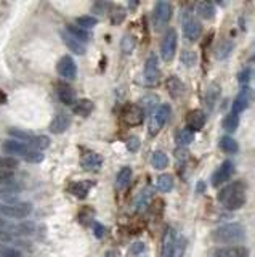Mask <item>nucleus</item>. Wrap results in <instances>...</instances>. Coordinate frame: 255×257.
Here are the masks:
<instances>
[{"label": "nucleus", "mask_w": 255, "mask_h": 257, "mask_svg": "<svg viewBox=\"0 0 255 257\" xmlns=\"http://www.w3.org/2000/svg\"><path fill=\"white\" fill-rule=\"evenodd\" d=\"M218 203L229 211L241 209L246 204V185L242 182H231L218 192Z\"/></svg>", "instance_id": "f257e3e1"}, {"label": "nucleus", "mask_w": 255, "mask_h": 257, "mask_svg": "<svg viewBox=\"0 0 255 257\" xmlns=\"http://www.w3.org/2000/svg\"><path fill=\"white\" fill-rule=\"evenodd\" d=\"M3 151L8 153L11 156H18V158H23L24 161H29V162H40L44 159V155L40 151L31 148L28 146L26 143L23 142H18V140L10 138L7 142H3Z\"/></svg>", "instance_id": "f03ea898"}, {"label": "nucleus", "mask_w": 255, "mask_h": 257, "mask_svg": "<svg viewBox=\"0 0 255 257\" xmlns=\"http://www.w3.org/2000/svg\"><path fill=\"white\" fill-rule=\"evenodd\" d=\"M246 231L241 224H225L222 227H218L212 233V240L220 244H228V243H239L244 240Z\"/></svg>", "instance_id": "7ed1b4c3"}, {"label": "nucleus", "mask_w": 255, "mask_h": 257, "mask_svg": "<svg viewBox=\"0 0 255 257\" xmlns=\"http://www.w3.org/2000/svg\"><path fill=\"white\" fill-rule=\"evenodd\" d=\"M170 114H172V108H170V105H167V103H164V105H159L154 113L151 114L149 118V126H148V132L151 137H154L159 133V130L167 124V121L170 119Z\"/></svg>", "instance_id": "20e7f679"}, {"label": "nucleus", "mask_w": 255, "mask_h": 257, "mask_svg": "<svg viewBox=\"0 0 255 257\" xmlns=\"http://www.w3.org/2000/svg\"><path fill=\"white\" fill-rule=\"evenodd\" d=\"M32 212V206L23 201H16L11 204H0V217L10 219H24Z\"/></svg>", "instance_id": "39448f33"}, {"label": "nucleus", "mask_w": 255, "mask_h": 257, "mask_svg": "<svg viewBox=\"0 0 255 257\" xmlns=\"http://www.w3.org/2000/svg\"><path fill=\"white\" fill-rule=\"evenodd\" d=\"M178 44V35L175 29H169L166 34H164L162 44H161V57L164 61H172L175 57V50H177Z\"/></svg>", "instance_id": "423d86ee"}, {"label": "nucleus", "mask_w": 255, "mask_h": 257, "mask_svg": "<svg viewBox=\"0 0 255 257\" xmlns=\"http://www.w3.org/2000/svg\"><path fill=\"white\" fill-rule=\"evenodd\" d=\"M170 18H172V5L166 2V0L157 2L154 5V11H153V21H154L156 29H161L166 26L170 21Z\"/></svg>", "instance_id": "0eeeda50"}, {"label": "nucleus", "mask_w": 255, "mask_h": 257, "mask_svg": "<svg viewBox=\"0 0 255 257\" xmlns=\"http://www.w3.org/2000/svg\"><path fill=\"white\" fill-rule=\"evenodd\" d=\"M178 235L172 227L166 228V233L162 236V248H161V257H173L175 249L178 244Z\"/></svg>", "instance_id": "6e6552de"}, {"label": "nucleus", "mask_w": 255, "mask_h": 257, "mask_svg": "<svg viewBox=\"0 0 255 257\" xmlns=\"http://www.w3.org/2000/svg\"><path fill=\"white\" fill-rule=\"evenodd\" d=\"M161 71H159V60L154 53H151L146 63H144V82L148 85H154L159 81Z\"/></svg>", "instance_id": "1a4fd4ad"}, {"label": "nucleus", "mask_w": 255, "mask_h": 257, "mask_svg": "<svg viewBox=\"0 0 255 257\" xmlns=\"http://www.w3.org/2000/svg\"><path fill=\"white\" fill-rule=\"evenodd\" d=\"M234 172V164L231 161H225L222 162L218 169L212 175V187H222L223 183H227L229 179H231V175Z\"/></svg>", "instance_id": "9d476101"}, {"label": "nucleus", "mask_w": 255, "mask_h": 257, "mask_svg": "<svg viewBox=\"0 0 255 257\" xmlns=\"http://www.w3.org/2000/svg\"><path fill=\"white\" fill-rule=\"evenodd\" d=\"M122 119L127 126H140L144 119V111L142 106L138 105H127L124 113H122Z\"/></svg>", "instance_id": "9b49d317"}, {"label": "nucleus", "mask_w": 255, "mask_h": 257, "mask_svg": "<svg viewBox=\"0 0 255 257\" xmlns=\"http://www.w3.org/2000/svg\"><path fill=\"white\" fill-rule=\"evenodd\" d=\"M58 69V74L68 79V81H72L76 76H77V66H76V61L72 60L71 57H63L59 60V63L57 66Z\"/></svg>", "instance_id": "f8f14e48"}, {"label": "nucleus", "mask_w": 255, "mask_h": 257, "mask_svg": "<svg viewBox=\"0 0 255 257\" xmlns=\"http://www.w3.org/2000/svg\"><path fill=\"white\" fill-rule=\"evenodd\" d=\"M214 257H249V249L246 246H222L214 251Z\"/></svg>", "instance_id": "ddd939ff"}, {"label": "nucleus", "mask_w": 255, "mask_h": 257, "mask_svg": "<svg viewBox=\"0 0 255 257\" xmlns=\"http://www.w3.org/2000/svg\"><path fill=\"white\" fill-rule=\"evenodd\" d=\"M201 23L198 20H194V18H188L183 23V35L186 40L190 42H196L199 39V35H201Z\"/></svg>", "instance_id": "4468645a"}, {"label": "nucleus", "mask_w": 255, "mask_h": 257, "mask_svg": "<svg viewBox=\"0 0 255 257\" xmlns=\"http://www.w3.org/2000/svg\"><path fill=\"white\" fill-rule=\"evenodd\" d=\"M205 121H207V118H205V114L201 111V109H193V111L188 113L186 116V124H188V128L190 130H201V128L205 126Z\"/></svg>", "instance_id": "2eb2a0df"}, {"label": "nucleus", "mask_w": 255, "mask_h": 257, "mask_svg": "<svg viewBox=\"0 0 255 257\" xmlns=\"http://www.w3.org/2000/svg\"><path fill=\"white\" fill-rule=\"evenodd\" d=\"M252 101V90L249 87H242L241 94L236 96V100L233 101V113L239 114L249 106V103Z\"/></svg>", "instance_id": "dca6fc26"}, {"label": "nucleus", "mask_w": 255, "mask_h": 257, "mask_svg": "<svg viewBox=\"0 0 255 257\" xmlns=\"http://www.w3.org/2000/svg\"><path fill=\"white\" fill-rule=\"evenodd\" d=\"M57 94H58V98L61 100L64 105L72 106L77 101L76 100V92H74V89H72L71 85L64 84V82L57 84Z\"/></svg>", "instance_id": "f3484780"}, {"label": "nucleus", "mask_w": 255, "mask_h": 257, "mask_svg": "<svg viewBox=\"0 0 255 257\" xmlns=\"http://www.w3.org/2000/svg\"><path fill=\"white\" fill-rule=\"evenodd\" d=\"M103 164V158L100 155H96V153H85L82 156V167L85 170H90V172H93V170H98Z\"/></svg>", "instance_id": "a211bd4d"}, {"label": "nucleus", "mask_w": 255, "mask_h": 257, "mask_svg": "<svg viewBox=\"0 0 255 257\" xmlns=\"http://www.w3.org/2000/svg\"><path fill=\"white\" fill-rule=\"evenodd\" d=\"M71 124V121L68 118V114H64V113H59L55 116V119L52 121V124H50V132L52 133H63L68 130V127Z\"/></svg>", "instance_id": "6ab92c4d"}, {"label": "nucleus", "mask_w": 255, "mask_h": 257, "mask_svg": "<svg viewBox=\"0 0 255 257\" xmlns=\"http://www.w3.org/2000/svg\"><path fill=\"white\" fill-rule=\"evenodd\" d=\"M166 87L169 90L170 96H173V98H178L185 94V84L180 81L177 76H170L166 82Z\"/></svg>", "instance_id": "aec40b11"}, {"label": "nucleus", "mask_w": 255, "mask_h": 257, "mask_svg": "<svg viewBox=\"0 0 255 257\" xmlns=\"http://www.w3.org/2000/svg\"><path fill=\"white\" fill-rule=\"evenodd\" d=\"M61 37H63V42L66 44V47H68L72 53H76V55H84L85 53V45L82 44L81 40H77L76 37H72L68 31L61 32Z\"/></svg>", "instance_id": "412c9836"}, {"label": "nucleus", "mask_w": 255, "mask_h": 257, "mask_svg": "<svg viewBox=\"0 0 255 257\" xmlns=\"http://www.w3.org/2000/svg\"><path fill=\"white\" fill-rule=\"evenodd\" d=\"M72 111L79 116H84V118H87V116L93 111V103L90 101L88 98H82V100H77L74 105H72Z\"/></svg>", "instance_id": "4be33fe9"}, {"label": "nucleus", "mask_w": 255, "mask_h": 257, "mask_svg": "<svg viewBox=\"0 0 255 257\" xmlns=\"http://www.w3.org/2000/svg\"><path fill=\"white\" fill-rule=\"evenodd\" d=\"M196 11H198L199 16L204 18V20H212V18L215 16V7H214V3L209 2V0H202V2H199L198 7H196Z\"/></svg>", "instance_id": "5701e85b"}, {"label": "nucleus", "mask_w": 255, "mask_h": 257, "mask_svg": "<svg viewBox=\"0 0 255 257\" xmlns=\"http://www.w3.org/2000/svg\"><path fill=\"white\" fill-rule=\"evenodd\" d=\"M92 187H93V182H76L71 185V193L74 194V196L84 199L88 194Z\"/></svg>", "instance_id": "b1692460"}, {"label": "nucleus", "mask_w": 255, "mask_h": 257, "mask_svg": "<svg viewBox=\"0 0 255 257\" xmlns=\"http://www.w3.org/2000/svg\"><path fill=\"white\" fill-rule=\"evenodd\" d=\"M175 140H177L178 146L183 148V146H188L194 140V132L190 130L188 127L186 128H180V130L175 133Z\"/></svg>", "instance_id": "393cba45"}, {"label": "nucleus", "mask_w": 255, "mask_h": 257, "mask_svg": "<svg viewBox=\"0 0 255 257\" xmlns=\"http://www.w3.org/2000/svg\"><path fill=\"white\" fill-rule=\"evenodd\" d=\"M130 180H132V169L129 166H125L119 170V174L116 177V187L119 190H124L130 183Z\"/></svg>", "instance_id": "a878e982"}, {"label": "nucleus", "mask_w": 255, "mask_h": 257, "mask_svg": "<svg viewBox=\"0 0 255 257\" xmlns=\"http://www.w3.org/2000/svg\"><path fill=\"white\" fill-rule=\"evenodd\" d=\"M233 42L231 40H222L220 44H218L217 47H215V57H217V60H225L228 57L229 53H231V50H233Z\"/></svg>", "instance_id": "bb28decb"}, {"label": "nucleus", "mask_w": 255, "mask_h": 257, "mask_svg": "<svg viewBox=\"0 0 255 257\" xmlns=\"http://www.w3.org/2000/svg\"><path fill=\"white\" fill-rule=\"evenodd\" d=\"M66 31L72 35V37H76L77 40H81L82 44L84 42H88L90 40V34H88V31H85L82 28H79L77 24H69L68 28H66Z\"/></svg>", "instance_id": "cd10ccee"}, {"label": "nucleus", "mask_w": 255, "mask_h": 257, "mask_svg": "<svg viewBox=\"0 0 255 257\" xmlns=\"http://www.w3.org/2000/svg\"><path fill=\"white\" fill-rule=\"evenodd\" d=\"M156 187H157V190H159V192H162V193L170 192V190L173 188V177L169 175V174L159 175V177H157Z\"/></svg>", "instance_id": "c85d7f7f"}, {"label": "nucleus", "mask_w": 255, "mask_h": 257, "mask_svg": "<svg viewBox=\"0 0 255 257\" xmlns=\"http://www.w3.org/2000/svg\"><path fill=\"white\" fill-rule=\"evenodd\" d=\"M151 162H153L154 169H166L169 166V156L164 151H154L153 158H151Z\"/></svg>", "instance_id": "c756f323"}, {"label": "nucleus", "mask_w": 255, "mask_h": 257, "mask_svg": "<svg viewBox=\"0 0 255 257\" xmlns=\"http://www.w3.org/2000/svg\"><path fill=\"white\" fill-rule=\"evenodd\" d=\"M34 230H35V225L32 222H24V224H20V225H16V227H13L11 230H8L11 235H31L34 233Z\"/></svg>", "instance_id": "7c9ffc66"}, {"label": "nucleus", "mask_w": 255, "mask_h": 257, "mask_svg": "<svg viewBox=\"0 0 255 257\" xmlns=\"http://www.w3.org/2000/svg\"><path fill=\"white\" fill-rule=\"evenodd\" d=\"M220 148L225 151V153H238L239 150V145L238 142L233 138V137H222L220 138Z\"/></svg>", "instance_id": "2f4dec72"}, {"label": "nucleus", "mask_w": 255, "mask_h": 257, "mask_svg": "<svg viewBox=\"0 0 255 257\" xmlns=\"http://www.w3.org/2000/svg\"><path fill=\"white\" fill-rule=\"evenodd\" d=\"M238 126H239V116L236 114V113H229V114H227V118H225V121H223V128L227 132H234L236 128H238Z\"/></svg>", "instance_id": "473e14b6"}, {"label": "nucleus", "mask_w": 255, "mask_h": 257, "mask_svg": "<svg viewBox=\"0 0 255 257\" xmlns=\"http://www.w3.org/2000/svg\"><path fill=\"white\" fill-rule=\"evenodd\" d=\"M16 167H18V161H15V159H11V158H2L0 156V172L13 174Z\"/></svg>", "instance_id": "72a5a7b5"}, {"label": "nucleus", "mask_w": 255, "mask_h": 257, "mask_svg": "<svg viewBox=\"0 0 255 257\" xmlns=\"http://www.w3.org/2000/svg\"><path fill=\"white\" fill-rule=\"evenodd\" d=\"M29 145H31V148L42 151V150H45L50 146V140H48V137H45V135H34L31 142H29Z\"/></svg>", "instance_id": "f704fd0d"}, {"label": "nucleus", "mask_w": 255, "mask_h": 257, "mask_svg": "<svg viewBox=\"0 0 255 257\" xmlns=\"http://www.w3.org/2000/svg\"><path fill=\"white\" fill-rule=\"evenodd\" d=\"M10 135L13 137V140H18V142H23V143H29L32 140V133H29L26 130H20V128H10Z\"/></svg>", "instance_id": "c9c22d12"}, {"label": "nucleus", "mask_w": 255, "mask_h": 257, "mask_svg": "<svg viewBox=\"0 0 255 257\" xmlns=\"http://www.w3.org/2000/svg\"><path fill=\"white\" fill-rule=\"evenodd\" d=\"M218 95H220V87H218L217 84L215 85H210L209 90H207V94H205V103H207L209 108H214L215 101L218 98Z\"/></svg>", "instance_id": "e433bc0d"}, {"label": "nucleus", "mask_w": 255, "mask_h": 257, "mask_svg": "<svg viewBox=\"0 0 255 257\" xmlns=\"http://www.w3.org/2000/svg\"><path fill=\"white\" fill-rule=\"evenodd\" d=\"M142 101H143V106H144L143 111L153 114L154 113V108L157 106V101H159V98H157V95H146Z\"/></svg>", "instance_id": "4c0bfd02"}, {"label": "nucleus", "mask_w": 255, "mask_h": 257, "mask_svg": "<svg viewBox=\"0 0 255 257\" xmlns=\"http://www.w3.org/2000/svg\"><path fill=\"white\" fill-rule=\"evenodd\" d=\"M76 24L79 28H82V29H92L96 26V18L93 16H79L77 20H76Z\"/></svg>", "instance_id": "58836bf2"}, {"label": "nucleus", "mask_w": 255, "mask_h": 257, "mask_svg": "<svg viewBox=\"0 0 255 257\" xmlns=\"http://www.w3.org/2000/svg\"><path fill=\"white\" fill-rule=\"evenodd\" d=\"M181 63L191 68V66H194L198 63V55L194 53L193 50H185L183 53H181Z\"/></svg>", "instance_id": "ea45409f"}, {"label": "nucleus", "mask_w": 255, "mask_h": 257, "mask_svg": "<svg viewBox=\"0 0 255 257\" xmlns=\"http://www.w3.org/2000/svg\"><path fill=\"white\" fill-rule=\"evenodd\" d=\"M135 45H137V39L133 37V35L127 34L125 37L122 39V50H124V53H132L133 48H135Z\"/></svg>", "instance_id": "a19ab883"}, {"label": "nucleus", "mask_w": 255, "mask_h": 257, "mask_svg": "<svg viewBox=\"0 0 255 257\" xmlns=\"http://www.w3.org/2000/svg\"><path fill=\"white\" fill-rule=\"evenodd\" d=\"M124 18H125V11L122 8H116L111 13V23L113 24H119L120 21H124Z\"/></svg>", "instance_id": "79ce46f5"}, {"label": "nucleus", "mask_w": 255, "mask_h": 257, "mask_svg": "<svg viewBox=\"0 0 255 257\" xmlns=\"http://www.w3.org/2000/svg\"><path fill=\"white\" fill-rule=\"evenodd\" d=\"M185 248H186L185 238H178V244H177V249H175V253H173V257H183Z\"/></svg>", "instance_id": "37998d69"}, {"label": "nucleus", "mask_w": 255, "mask_h": 257, "mask_svg": "<svg viewBox=\"0 0 255 257\" xmlns=\"http://www.w3.org/2000/svg\"><path fill=\"white\" fill-rule=\"evenodd\" d=\"M0 257H21V253L13 248H5L0 249Z\"/></svg>", "instance_id": "c03bdc74"}, {"label": "nucleus", "mask_w": 255, "mask_h": 257, "mask_svg": "<svg viewBox=\"0 0 255 257\" xmlns=\"http://www.w3.org/2000/svg\"><path fill=\"white\" fill-rule=\"evenodd\" d=\"M138 148H140L138 137H130L129 140H127V150H129V151L135 153V151H138Z\"/></svg>", "instance_id": "a18cd8bd"}, {"label": "nucleus", "mask_w": 255, "mask_h": 257, "mask_svg": "<svg viewBox=\"0 0 255 257\" xmlns=\"http://www.w3.org/2000/svg\"><path fill=\"white\" fill-rule=\"evenodd\" d=\"M109 7V3L108 2H96L93 5V11L95 13H98V15H103L106 11V8Z\"/></svg>", "instance_id": "49530a36"}, {"label": "nucleus", "mask_w": 255, "mask_h": 257, "mask_svg": "<svg viewBox=\"0 0 255 257\" xmlns=\"http://www.w3.org/2000/svg\"><path fill=\"white\" fill-rule=\"evenodd\" d=\"M251 74H252V71L251 69H244L242 72H239V76H238V81L241 84H246L249 79H251Z\"/></svg>", "instance_id": "de8ad7c7"}, {"label": "nucleus", "mask_w": 255, "mask_h": 257, "mask_svg": "<svg viewBox=\"0 0 255 257\" xmlns=\"http://www.w3.org/2000/svg\"><path fill=\"white\" fill-rule=\"evenodd\" d=\"M93 233L96 238H103V235H105V227H103L101 224H93Z\"/></svg>", "instance_id": "09e8293b"}, {"label": "nucleus", "mask_w": 255, "mask_h": 257, "mask_svg": "<svg viewBox=\"0 0 255 257\" xmlns=\"http://www.w3.org/2000/svg\"><path fill=\"white\" fill-rule=\"evenodd\" d=\"M143 251H144V243H135V244H133V246H132V253L133 254H142L143 253Z\"/></svg>", "instance_id": "8fccbe9b"}, {"label": "nucleus", "mask_w": 255, "mask_h": 257, "mask_svg": "<svg viewBox=\"0 0 255 257\" xmlns=\"http://www.w3.org/2000/svg\"><path fill=\"white\" fill-rule=\"evenodd\" d=\"M3 103H7V95L3 94V90H0V105H3Z\"/></svg>", "instance_id": "3c124183"}, {"label": "nucleus", "mask_w": 255, "mask_h": 257, "mask_svg": "<svg viewBox=\"0 0 255 257\" xmlns=\"http://www.w3.org/2000/svg\"><path fill=\"white\" fill-rule=\"evenodd\" d=\"M5 227H7V222H5V220L3 219H0V231H2Z\"/></svg>", "instance_id": "603ef678"}, {"label": "nucleus", "mask_w": 255, "mask_h": 257, "mask_svg": "<svg viewBox=\"0 0 255 257\" xmlns=\"http://www.w3.org/2000/svg\"><path fill=\"white\" fill-rule=\"evenodd\" d=\"M129 7L133 10V8H137L138 7V2H129Z\"/></svg>", "instance_id": "864d4df0"}, {"label": "nucleus", "mask_w": 255, "mask_h": 257, "mask_svg": "<svg viewBox=\"0 0 255 257\" xmlns=\"http://www.w3.org/2000/svg\"><path fill=\"white\" fill-rule=\"evenodd\" d=\"M105 257H116V254H114L113 251H109V253H106V254H105Z\"/></svg>", "instance_id": "5fc2aeb1"}, {"label": "nucleus", "mask_w": 255, "mask_h": 257, "mask_svg": "<svg viewBox=\"0 0 255 257\" xmlns=\"http://www.w3.org/2000/svg\"><path fill=\"white\" fill-rule=\"evenodd\" d=\"M0 204H2V203H0Z\"/></svg>", "instance_id": "6e6d98bb"}]
</instances>
